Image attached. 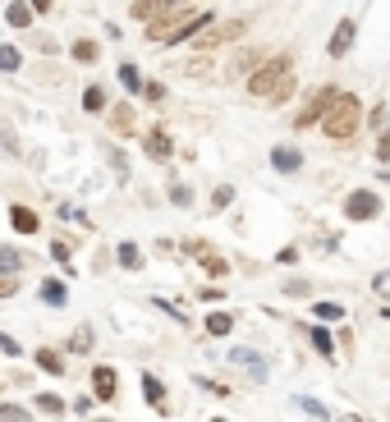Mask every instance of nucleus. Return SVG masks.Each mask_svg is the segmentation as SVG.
Wrapping results in <instances>:
<instances>
[{"instance_id": "obj_1", "label": "nucleus", "mask_w": 390, "mask_h": 422, "mask_svg": "<svg viewBox=\"0 0 390 422\" xmlns=\"http://www.w3.org/2000/svg\"><path fill=\"white\" fill-rule=\"evenodd\" d=\"M317 124H322V134L331 143H349L358 134V124H363V101L349 97V92H335V101L326 106V115Z\"/></svg>"}, {"instance_id": "obj_2", "label": "nucleus", "mask_w": 390, "mask_h": 422, "mask_svg": "<svg viewBox=\"0 0 390 422\" xmlns=\"http://www.w3.org/2000/svg\"><path fill=\"white\" fill-rule=\"evenodd\" d=\"M212 19V14H198L193 5H184V10H170L161 14V19H147V42H184V37H193L202 28V23Z\"/></svg>"}, {"instance_id": "obj_3", "label": "nucleus", "mask_w": 390, "mask_h": 422, "mask_svg": "<svg viewBox=\"0 0 390 422\" xmlns=\"http://www.w3.org/2000/svg\"><path fill=\"white\" fill-rule=\"evenodd\" d=\"M290 74H294V56H290V51H280V56L257 60V69L244 78V83H248V92H253V97H271V92H276Z\"/></svg>"}, {"instance_id": "obj_4", "label": "nucleus", "mask_w": 390, "mask_h": 422, "mask_svg": "<svg viewBox=\"0 0 390 422\" xmlns=\"http://www.w3.org/2000/svg\"><path fill=\"white\" fill-rule=\"evenodd\" d=\"M248 33V19H225V23H202L198 33H193V46L198 51H216V46H225V42H234V37H244Z\"/></svg>"}, {"instance_id": "obj_5", "label": "nucleus", "mask_w": 390, "mask_h": 422, "mask_svg": "<svg viewBox=\"0 0 390 422\" xmlns=\"http://www.w3.org/2000/svg\"><path fill=\"white\" fill-rule=\"evenodd\" d=\"M345 216L349 221H377L381 216V198L372 189H358V193H349V202H345Z\"/></svg>"}, {"instance_id": "obj_6", "label": "nucleus", "mask_w": 390, "mask_h": 422, "mask_svg": "<svg viewBox=\"0 0 390 422\" xmlns=\"http://www.w3.org/2000/svg\"><path fill=\"white\" fill-rule=\"evenodd\" d=\"M189 0H134L129 5V14H134L138 23H147V19H161V14H170V10H184Z\"/></svg>"}, {"instance_id": "obj_7", "label": "nucleus", "mask_w": 390, "mask_h": 422, "mask_svg": "<svg viewBox=\"0 0 390 422\" xmlns=\"http://www.w3.org/2000/svg\"><path fill=\"white\" fill-rule=\"evenodd\" d=\"M331 101H335V92H331V88H322V92H317V97L308 101V111H299V120H294V124H299V129H308V124H317V120H322V115H326V106H331Z\"/></svg>"}, {"instance_id": "obj_8", "label": "nucleus", "mask_w": 390, "mask_h": 422, "mask_svg": "<svg viewBox=\"0 0 390 422\" xmlns=\"http://www.w3.org/2000/svg\"><path fill=\"white\" fill-rule=\"evenodd\" d=\"M115 386H120V381H115V367H92V390H97L101 404L115 400Z\"/></svg>"}, {"instance_id": "obj_9", "label": "nucleus", "mask_w": 390, "mask_h": 422, "mask_svg": "<svg viewBox=\"0 0 390 422\" xmlns=\"http://www.w3.org/2000/svg\"><path fill=\"white\" fill-rule=\"evenodd\" d=\"M134 124H138V115H134V106H129V101H120V106H111V134L129 138V134H134Z\"/></svg>"}, {"instance_id": "obj_10", "label": "nucleus", "mask_w": 390, "mask_h": 422, "mask_svg": "<svg viewBox=\"0 0 390 422\" xmlns=\"http://www.w3.org/2000/svg\"><path fill=\"white\" fill-rule=\"evenodd\" d=\"M10 225H14L19 234H37V230H42V221H37V211H33V207H19V202L10 207Z\"/></svg>"}, {"instance_id": "obj_11", "label": "nucleus", "mask_w": 390, "mask_h": 422, "mask_svg": "<svg viewBox=\"0 0 390 422\" xmlns=\"http://www.w3.org/2000/svg\"><path fill=\"white\" fill-rule=\"evenodd\" d=\"M37 372H46V377H65V354L60 349H37Z\"/></svg>"}, {"instance_id": "obj_12", "label": "nucleus", "mask_w": 390, "mask_h": 422, "mask_svg": "<svg viewBox=\"0 0 390 422\" xmlns=\"http://www.w3.org/2000/svg\"><path fill=\"white\" fill-rule=\"evenodd\" d=\"M37 299H42L46 308H65V303H69V289L60 285V280H42V289H37Z\"/></svg>"}, {"instance_id": "obj_13", "label": "nucleus", "mask_w": 390, "mask_h": 422, "mask_svg": "<svg viewBox=\"0 0 390 422\" xmlns=\"http://www.w3.org/2000/svg\"><path fill=\"white\" fill-rule=\"evenodd\" d=\"M257 60H262V51H239V56L230 60V69H225V74H230V78H248L257 69Z\"/></svg>"}, {"instance_id": "obj_14", "label": "nucleus", "mask_w": 390, "mask_h": 422, "mask_svg": "<svg viewBox=\"0 0 390 422\" xmlns=\"http://www.w3.org/2000/svg\"><path fill=\"white\" fill-rule=\"evenodd\" d=\"M271 166H276L280 175H294V170L303 166V156L294 152V147H276V152H271Z\"/></svg>"}, {"instance_id": "obj_15", "label": "nucleus", "mask_w": 390, "mask_h": 422, "mask_svg": "<svg viewBox=\"0 0 390 422\" xmlns=\"http://www.w3.org/2000/svg\"><path fill=\"white\" fill-rule=\"evenodd\" d=\"M349 46H354V19H340V28L331 37V56H345Z\"/></svg>"}, {"instance_id": "obj_16", "label": "nucleus", "mask_w": 390, "mask_h": 422, "mask_svg": "<svg viewBox=\"0 0 390 422\" xmlns=\"http://www.w3.org/2000/svg\"><path fill=\"white\" fill-rule=\"evenodd\" d=\"M230 363H244L257 381H267V363H262V358L253 354V349H234V354H230Z\"/></svg>"}, {"instance_id": "obj_17", "label": "nucleus", "mask_w": 390, "mask_h": 422, "mask_svg": "<svg viewBox=\"0 0 390 422\" xmlns=\"http://www.w3.org/2000/svg\"><path fill=\"white\" fill-rule=\"evenodd\" d=\"M147 156H152V161H170V138H166V129H152V134H147Z\"/></svg>"}, {"instance_id": "obj_18", "label": "nucleus", "mask_w": 390, "mask_h": 422, "mask_svg": "<svg viewBox=\"0 0 390 422\" xmlns=\"http://www.w3.org/2000/svg\"><path fill=\"white\" fill-rule=\"evenodd\" d=\"M5 19H10V28H28V23H33V5H28V0H14L10 10H5Z\"/></svg>"}, {"instance_id": "obj_19", "label": "nucleus", "mask_w": 390, "mask_h": 422, "mask_svg": "<svg viewBox=\"0 0 390 422\" xmlns=\"http://www.w3.org/2000/svg\"><path fill=\"white\" fill-rule=\"evenodd\" d=\"M143 395H147V404H152V409L166 413V386H161L156 377H143Z\"/></svg>"}, {"instance_id": "obj_20", "label": "nucleus", "mask_w": 390, "mask_h": 422, "mask_svg": "<svg viewBox=\"0 0 390 422\" xmlns=\"http://www.w3.org/2000/svg\"><path fill=\"white\" fill-rule=\"evenodd\" d=\"M97 56H101V46L92 42V37H83V42H74V60H78V65H97Z\"/></svg>"}, {"instance_id": "obj_21", "label": "nucleus", "mask_w": 390, "mask_h": 422, "mask_svg": "<svg viewBox=\"0 0 390 422\" xmlns=\"http://www.w3.org/2000/svg\"><path fill=\"white\" fill-rule=\"evenodd\" d=\"M83 111H88V115H101V111H106V88H97V83H92V88L83 92Z\"/></svg>"}, {"instance_id": "obj_22", "label": "nucleus", "mask_w": 390, "mask_h": 422, "mask_svg": "<svg viewBox=\"0 0 390 422\" xmlns=\"http://www.w3.org/2000/svg\"><path fill=\"white\" fill-rule=\"evenodd\" d=\"M23 271V253H14V248H0V276H19Z\"/></svg>"}, {"instance_id": "obj_23", "label": "nucleus", "mask_w": 390, "mask_h": 422, "mask_svg": "<svg viewBox=\"0 0 390 422\" xmlns=\"http://www.w3.org/2000/svg\"><path fill=\"white\" fill-rule=\"evenodd\" d=\"M115 257H120L124 271H138V267H143V253H138L134 244H120V248H115Z\"/></svg>"}, {"instance_id": "obj_24", "label": "nucleus", "mask_w": 390, "mask_h": 422, "mask_svg": "<svg viewBox=\"0 0 390 422\" xmlns=\"http://www.w3.org/2000/svg\"><path fill=\"white\" fill-rule=\"evenodd\" d=\"M37 413H46V418H60V413H65V400H60V395H37Z\"/></svg>"}, {"instance_id": "obj_25", "label": "nucleus", "mask_w": 390, "mask_h": 422, "mask_svg": "<svg viewBox=\"0 0 390 422\" xmlns=\"http://www.w3.org/2000/svg\"><path fill=\"white\" fill-rule=\"evenodd\" d=\"M308 335H312V345H317V354H326V358H335V340L322 331V326H308Z\"/></svg>"}, {"instance_id": "obj_26", "label": "nucleus", "mask_w": 390, "mask_h": 422, "mask_svg": "<svg viewBox=\"0 0 390 422\" xmlns=\"http://www.w3.org/2000/svg\"><path fill=\"white\" fill-rule=\"evenodd\" d=\"M230 331H234V322L225 317V312H212V317H207V335H216V340H221V335H230Z\"/></svg>"}, {"instance_id": "obj_27", "label": "nucleus", "mask_w": 390, "mask_h": 422, "mask_svg": "<svg viewBox=\"0 0 390 422\" xmlns=\"http://www.w3.org/2000/svg\"><path fill=\"white\" fill-rule=\"evenodd\" d=\"M69 349H74V354H92V331L88 326H78V331L69 335Z\"/></svg>"}, {"instance_id": "obj_28", "label": "nucleus", "mask_w": 390, "mask_h": 422, "mask_svg": "<svg viewBox=\"0 0 390 422\" xmlns=\"http://www.w3.org/2000/svg\"><path fill=\"white\" fill-rule=\"evenodd\" d=\"M184 74H189V78H207V74H212V60H207V51H202V56H193L189 65H184Z\"/></svg>"}, {"instance_id": "obj_29", "label": "nucleus", "mask_w": 390, "mask_h": 422, "mask_svg": "<svg viewBox=\"0 0 390 422\" xmlns=\"http://www.w3.org/2000/svg\"><path fill=\"white\" fill-rule=\"evenodd\" d=\"M23 65V56H19V46H0V69L5 74H14V69Z\"/></svg>"}, {"instance_id": "obj_30", "label": "nucleus", "mask_w": 390, "mask_h": 422, "mask_svg": "<svg viewBox=\"0 0 390 422\" xmlns=\"http://www.w3.org/2000/svg\"><path fill=\"white\" fill-rule=\"evenodd\" d=\"M120 83H124L129 92H143V74H138L134 65H120Z\"/></svg>"}, {"instance_id": "obj_31", "label": "nucleus", "mask_w": 390, "mask_h": 422, "mask_svg": "<svg viewBox=\"0 0 390 422\" xmlns=\"http://www.w3.org/2000/svg\"><path fill=\"white\" fill-rule=\"evenodd\" d=\"M317 317H322V322H340L345 308H340V303H317Z\"/></svg>"}, {"instance_id": "obj_32", "label": "nucleus", "mask_w": 390, "mask_h": 422, "mask_svg": "<svg viewBox=\"0 0 390 422\" xmlns=\"http://www.w3.org/2000/svg\"><path fill=\"white\" fill-rule=\"evenodd\" d=\"M299 404L303 413H312V418H326V404H317V400H308V395H303V400H294Z\"/></svg>"}, {"instance_id": "obj_33", "label": "nucleus", "mask_w": 390, "mask_h": 422, "mask_svg": "<svg viewBox=\"0 0 390 422\" xmlns=\"http://www.w3.org/2000/svg\"><path fill=\"white\" fill-rule=\"evenodd\" d=\"M10 294H19V276H0V299H10Z\"/></svg>"}, {"instance_id": "obj_34", "label": "nucleus", "mask_w": 390, "mask_h": 422, "mask_svg": "<svg viewBox=\"0 0 390 422\" xmlns=\"http://www.w3.org/2000/svg\"><path fill=\"white\" fill-rule=\"evenodd\" d=\"M170 202H179V207H189V202H193V193L184 189V184H175V189H170Z\"/></svg>"}, {"instance_id": "obj_35", "label": "nucleus", "mask_w": 390, "mask_h": 422, "mask_svg": "<svg viewBox=\"0 0 390 422\" xmlns=\"http://www.w3.org/2000/svg\"><path fill=\"white\" fill-rule=\"evenodd\" d=\"M230 198H234V189H216L212 193V207H230Z\"/></svg>"}, {"instance_id": "obj_36", "label": "nucleus", "mask_w": 390, "mask_h": 422, "mask_svg": "<svg viewBox=\"0 0 390 422\" xmlns=\"http://www.w3.org/2000/svg\"><path fill=\"white\" fill-rule=\"evenodd\" d=\"M372 289H377V294H386V299H390V271H381V276L372 280Z\"/></svg>"}, {"instance_id": "obj_37", "label": "nucleus", "mask_w": 390, "mask_h": 422, "mask_svg": "<svg viewBox=\"0 0 390 422\" xmlns=\"http://www.w3.org/2000/svg\"><path fill=\"white\" fill-rule=\"evenodd\" d=\"M0 354H10V358H19V340H10V335H0Z\"/></svg>"}, {"instance_id": "obj_38", "label": "nucleus", "mask_w": 390, "mask_h": 422, "mask_svg": "<svg viewBox=\"0 0 390 422\" xmlns=\"http://www.w3.org/2000/svg\"><path fill=\"white\" fill-rule=\"evenodd\" d=\"M0 418H28V409H19V404H0Z\"/></svg>"}, {"instance_id": "obj_39", "label": "nucleus", "mask_w": 390, "mask_h": 422, "mask_svg": "<svg viewBox=\"0 0 390 422\" xmlns=\"http://www.w3.org/2000/svg\"><path fill=\"white\" fill-rule=\"evenodd\" d=\"M285 294H294V299H303V294H308V280H290V285H285Z\"/></svg>"}, {"instance_id": "obj_40", "label": "nucleus", "mask_w": 390, "mask_h": 422, "mask_svg": "<svg viewBox=\"0 0 390 422\" xmlns=\"http://www.w3.org/2000/svg\"><path fill=\"white\" fill-rule=\"evenodd\" d=\"M143 97H147V101H161V97H166V88H161V83H147Z\"/></svg>"}, {"instance_id": "obj_41", "label": "nucleus", "mask_w": 390, "mask_h": 422, "mask_svg": "<svg viewBox=\"0 0 390 422\" xmlns=\"http://www.w3.org/2000/svg\"><path fill=\"white\" fill-rule=\"evenodd\" d=\"M377 156H381V161H390V129L381 134V143H377Z\"/></svg>"}, {"instance_id": "obj_42", "label": "nucleus", "mask_w": 390, "mask_h": 422, "mask_svg": "<svg viewBox=\"0 0 390 422\" xmlns=\"http://www.w3.org/2000/svg\"><path fill=\"white\" fill-rule=\"evenodd\" d=\"M51 257H56V262H69V244H51Z\"/></svg>"}, {"instance_id": "obj_43", "label": "nucleus", "mask_w": 390, "mask_h": 422, "mask_svg": "<svg viewBox=\"0 0 390 422\" xmlns=\"http://www.w3.org/2000/svg\"><path fill=\"white\" fill-rule=\"evenodd\" d=\"M28 5H33V14H46L51 5H56V0H28Z\"/></svg>"}]
</instances>
